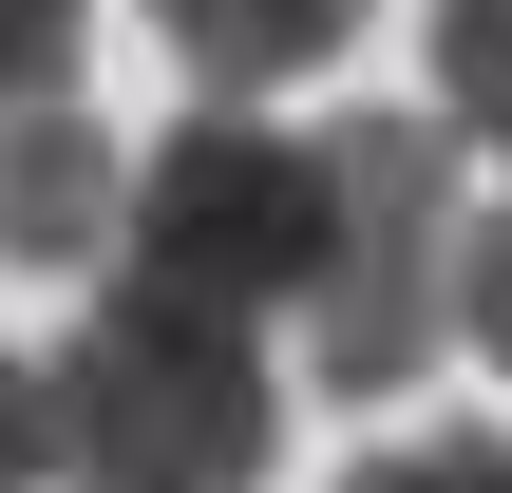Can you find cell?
Instances as JSON below:
<instances>
[{"mask_svg":"<svg viewBox=\"0 0 512 493\" xmlns=\"http://www.w3.org/2000/svg\"><path fill=\"white\" fill-rule=\"evenodd\" d=\"M456 152H475L456 114H342L323 133V285L285 304L323 399H399L456 342V247H475V171Z\"/></svg>","mask_w":512,"mask_h":493,"instance_id":"6da1fadb","label":"cell"},{"mask_svg":"<svg viewBox=\"0 0 512 493\" xmlns=\"http://www.w3.org/2000/svg\"><path fill=\"white\" fill-rule=\"evenodd\" d=\"M266 342L228 304H171L114 266V304L57 342V475L76 493H266Z\"/></svg>","mask_w":512,"mask_h":493,"instance_id":"7a4b0ae2","label":"cell"},{"mask_svg":"<svg viewBox=\"0 0 512 493\" xmlns=\"http://www.w3.org/2000/svg\"><path fill=\"white\" fill-rule=\"evenodd\" d=\"M114 266L171 285V304H228V323L304 304V285H323V133H266L247 95H209L190 133L133 152V228H114Z\"/></svg>","mask_w":512,"mask_h":493,"instance_id":"3957f363","label":"cell"},{"mask_svg":"<svg viewBox=\"0 0 512 493\" xmlns=\"http://www.w3.org/2000/svg\"><path fill=\"white\" fill-rule=\"evenodd\" d=\"M114 228H133V152H114L76 95L0 114V247H19V266H114Z\"/></svg>","mask_w":512,"mask_h":493,"instance_id":"277c9868","label":"cell"},{"mask_svg":"<svg viewBox=\"0 0 512 493\" xmlns=\"http://www.w3.org/2000/svg\"><path fill=\"white\" fill-rule=\"evenodd\" d=\"M152 38L209 76V95H266V76H323L361 38V0H152Z\"/></svg>","mask_w":512,"mask_h":493,"instance_id":"5b68a950","label":"cell"},{"mask_svg":"<svg viewBox=\"0 0 512 493\" xmlns=\"http://www.w3.org/2000/svg\"><path fill=\"white\" fill-rule=\"evenodd\" d=\"M437 114L475 152H512V0H437Z\"/></svg>","mask_w":512,"mask_h":493,"instance_id":"8992f818","label":"cell"},{"mask_svg":"<svg viewBox=\"0 0 512 493\" xmlns=\"http://www.w3.org/2000/svg\"><path fill=\"white\" fill-rule=\"evenodd\" d=\"M76 19H95V0H0V114L76 95Z\"/></svg>","mask_w":512,"mask_h":493,"instance_id":"52a82bcc","label":"cell"},{"mask_svg":"<svg viewBox=\"0 0 512 493\" xmlns=\"http://www.w3.org/2000/svg\"><path fill=\"white\" fill-rule=\"evenodd\" d=\"M456 361L512 380V209H475V247H456Z\"/></svg>","mask_w":512,"mask_h":493,"instance_id":"ba28073f","label":"cell"},{"mask_svg":"<svg viewBox=\"0 0 512 493\" xmlns=\"http://www.w3.org/2000/svg\"><path fill=\"white\" fill-rule=\"evenodd\" d=\"M342 493H512V437H399V456H361Z\"/></svg>","mask_w":512,"mask_h":493,"instance_id":"9c48e42d","label":"cell"},{"mask_svg":"<svg viewBox=\"0 0 512 493\" xmlns=\"http://www.w3.org/2000/svg\"><path fill=\"white\" fill-rule=\"evenodd\" d=\"M0 493H57V361L0 342Z\"/></svg>","mask_w":512,"mask_h":493,"instance_id":"30bf717a","label":"cell"}]
</instances>
